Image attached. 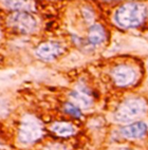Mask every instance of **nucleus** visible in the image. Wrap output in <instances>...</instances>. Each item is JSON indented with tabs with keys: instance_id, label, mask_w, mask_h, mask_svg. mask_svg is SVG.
Returning <instances> with one entry per match:
<instances>
[{
	"instance_id": "39448f33",
	"label": "nucleus",
	"mask_w": 148,
	"mask_h": 150,
	"mask_svg": "<svg viewBox=\"0 0 148 150\" xmlns=\"http://www.w3.org/2000/svg\"><path fill=\"white\" fill-rule=\"evenodd\" d=\"M112 78L118 86L125 87L132 83L135 79V72L129 66L121 64L113 69Z\"/></svg>"
},
{
	"instance_id": "f8f14e48",
	"label": "nucleus",
	"mask_w": 148,
	"mask_h": 150,
	"mask_svg": "<svg viewBox=\"0 0 148 150\" xmlns=\"http://www.w3.org/2000/svg\"><path fill=\"white\" fill-rule=\"evenodd\" d=\"M64 110H65V112L68 113V114H70V115L74 116L76 118H79L81 116V110L78 109L74 104H71V103H67L65 104L64 106Z\"/></svg>"
},
{
	"instance_id": "9b49d317",
	"label": "nucleus",
	"mask_w": 148,
	"mask_h": 150,
	"mask_svg": "<svg viewBox=\"0 0 148 150\" xmlns=\"http://www.w3.org/2000/svg\"><path fill=\"white\" fill-rule=\"evenodd\" d=\"M4 4L10 8L14 10H19V12L24 11H32L34 10L32 2H25V1H3Z\"/></svg>"
},
{
	"instance_id": "9d476101",
	"label": "nucleus",
	"mask_w": 148,
	"mask_h": 150,
	"mask_svg": "<svg viewBox=\"0 0 148 150\" xmlns=\"http://www.w3.org/2000/svg\"><path fill=\"white\" fill-rule=\"evenodd\" d=\"M70 97L71 99L74 100L76 105H78L81 108H88L92 103L91 97L81 90H73L70 93Z\"/></svg>"
},
{
	"instance_id": "7ed1b4c3",
	"label": "nucleus",
	"mask_w": 148,
	"mask_h": 150,
	"mask_svg": "<svg viewBox=\"0 0 148 150\" xmlns=\"http://www.w3.org/2000/svg\"><path fill=\"white\" fill-rule=\"evenodd\" d=\"M43 133L42 124L34 116L28 115L22 120L19 128V139L22 143H33L39 139Z\"/></svg>"
},
{
	"instance_id": "20e7f679",
	"label": "nucleus",
	"mask_w": 148,
	"mask_h": 150,
	"mask_svg": "<svg viewBox=\"0 0 148 150\" xmlns=\"http://www.w3.org/2000/svg\"><path fill=\"white\" fill-rule=\"evenodd\" d=\"M8 22V25L23 34L32 33L36 29L35 18L27 12H15L10 15Z\"/></svg>"
},
{
	"instance_id": "6e6552de",
	"label": "nucleus",
	"mask_w": 148,
	"mask_h": 150,
	"mask_svg": "<svg viewBox=\"0 0 148 150\" xmlns=\"http://www.w3.org/2000/svg\"><path fill=\"white\" fill-rule=\"evenodd\" d=\"M105 38H106L105 30H104V28L101 24H93L89 29L88 39L92 45H94V46L101 45L103 41L105 40Z\"/></svg>"
},
{
	"instance_id": "1a4fd4ad",
	"label": "nucleus",
	"mask_w": 148,
	"mask_h": 150,
	"mask_svg": "<svg viewBox=\"0 0 148 150\" xmlns=\"http://www.w3.org/2000/svg\"><path fill=\"white\" fill-rule=\"evenodd\" d=\"M52 131L59 137H69L75 133V128L70 123H66V122H58V123L53 124L51 127Z\"/></svg>"
},
{
	"instance_id": "0eeeda50",
	"label": "nucleus",
	"mask_w": 148,
	"mask_h": 150,
	"mask_svg": "<svg viewBox=\"0 0 148 150\" xmlns=\"http://www.w3.org/2000/svg\"><path fill=\"white\" fill-rule=\"evenodd\" d=\"M147 132V126L143 122L131 124L121 129V134L126 139H140Z\"/></svg>"
},
{
	"instance_id": "f03ea898",
	"label": "nucleus",
	"mask_w": 148,
	"mask_h": 150,
	"mask_svg": "<svg viewBox=\"0 0 148 150\" xmlns=\"http://www.w3.org/2000/svg\"><path fill=\"white\" fill-rule=\"evenodd\" d=\"M146 104L143 99L129 98L122 103L115 111V120L118 122L127 123L139 117L145 112Z\"/></svg>"
},
{
	"instance_id": "423d86ee",
	"label": "nucleus",
	"mask_w": 148,
	"mask_h": 150,
	"mask_svg": "<svg viewBox=\"0 0 148 150\" xmlns=\"http://www.w3.org/2000/svg\"><path fill=\"white\" fill-rule=\"evenodd\" d=\"M62 52V46L57 42H53V41H49V42H43L40 46L36 49V55L39 58L43 59V60H53L54 58H56L59 56Z\"/></svg>"
},
{
	"instance_id": "f257e3e1",
	"label": "nucleus",
	"mask_w": 148,
	"mask_h": 150,
	"mask_svg": "<svg viewBox=\"0 0 148 150\" xmlns=\"http://www.w3.org/2000/svg\"><path fill=\"white\" fill-rule=\"evenodd\" d=\"M147 15V10L144 4L137 2L125 3L116 10L114 20L116 24L123 29L137 28L143 23Z\"/></svg>"
}]
</instances>
